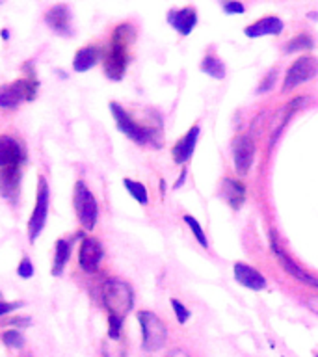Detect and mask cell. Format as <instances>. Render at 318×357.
I'll list each match as a JSON object with an SVG mask.
<instances>
[{"label": "cell", "instance_id": "obj_20", "mask_svg": "<svg viewBox=\"0 0 318 357\" xmlns=\"http://www.w3.org/2000/svg\"><path fill=\"white\" fill-rule=\"evenodd\" d=\"M220 194L236 211L245 201V186L240 181H234V178H223Z\"/></svg>", "mask_w": 318, "mask_h": 357}, {"label": "cell", "instance_id": "obj_29", "mask_svg": "<svg viewBox=\"0 0 318 357\" xmlns=\"http://www.w3.org/2000/svg\"><path fill=\"white\" fill-rule=\"evenodd\" d=\"M172 307H173V311H175V317H177V322L179 324H186V322H188L190 314H192L188 307H184L183 303H181V301H179V300H175V298H173V300H172Z\"/></svg>", "mask_w": 318, "mask_h": 357}, {"label": "cell", "instance_id": "obj_14", "mask_svg": "<svg viewBox=\"0 0 318 357\" xmlns=\"http://www.w3.org/2000/svg\"><path fill=\"white\" fill-rule=\"evenodd\" d=\"M21 167H8L0 169V195L10 203L19 201V192H21Z\"/></svg>", "mask_w": 318, "mask_h": 357}, {"label": "cell", "instance_id": "obj_11", "mask_svg": "<svg viewBox=\"0 0 318 357\" xmlns=\"http://www.w3.org/2000/svg\"><path fill=\"white\" fill-rule=\"evenodd\" d=\"M105 257V250L99 238L95 236H84L78 248V266L82 268L84 272L95 273L99 270V264Z\"/></svg>", "mask_w": 318, "mask_h": 357}, {"label": "cell", "instance_id": "obj_23", "mask_svg": "<svg viewBox=\"0 0 318 357\" xmlns=\"http://www.w3.org/2000/svg\"><path fill=\"white\" fill-rule=\"evenodd\" d=\"M123 186L127 188L128 194L132 195L139 205H149V194H147V188L144 184L138 183V181H132V178H123Z\"/></svg>", "mask_w": 318, "mask_h": 357}, {"label": "cell", "instance_id": "obj_37", "mask_svg": "<svg viewBox=\"0 0 318 357\" xmlns=\"http://www.w3.org/2000/svg\"><path fill=\"white\" fill-rule=\"evenodd\" d=\"M317 357H318V356H317Z\"/></svg>", "mask_w": 318, "mask_h": 357}, {"label": "cell", "instance_id": "obj_32", "mask_svg": "<svg viewBox=\"0 0 318 357\" xmlns=\"http://www.w3.org/2000/svg\"><path fill=\"white\" fill-rule=\"evenodd\" d=\"M222 8L225 13H229V15H238V13H244L245 10L244 4H240V2H225Z\"/></svg>", "mask_w": 318, "mask_h": 357}, {"label": "cell", "instance_id": "obj_1", "mask_svg": "<svg viewBox=\"0 0 318 357\" xmlns=\"http://www.w3.org/2000/svg\"><path fill=\"white\" fill-rule=\"evenodd\" d=\"M136 30L132 24L121 22L114 28L112 39L106 50L103 52V67L105 75L110 80H121L127 73L128 61H130V45L134 43Z\"/></svg>", "mask_w": 318, "mask_h": 357}, {"label": "cell", "instance_id": "obj_30", "mask_svg": "<svg viewBox=\"0 0 318 357\" xmlns=\"http://www.w3.org/2000/svg\"><path fill=\"white\" fill-rule=\"evenodd\" d=\"M17 275L21 279H30L33 275V262L30 261V257H22L19 266H17Z\"/></svg>", "mask_w": 318, "mask_h": 357}, {"label": "cell", "instance_id": "obj_26", "mask_svg": "<svg viewBox=\"0 0 318 357\" xmlns=\"http://www.w3.org/2000/svg\"><path fill=\"white\" fill-rule=\"evenodd\" d=\"M103 357H127V350H125V344L121 342V339H106L103 342Z\"/></svg>", "mask_w": 318, "mask_h": 357}, {"label": "cell", "instance_id": "obj_21", "mask_svg": "<svg viewBox=\"0 0 318 357\" xmlns=\"http://www.w3.org/2000/svg\"><path fill=\"white\" fill-rule=\"evenodd\" d=\"M71 257V242L66 238H58L54 244V261H52V270L50 273L58 278L63 273V268H66L67 261Z\"/></svg>", "mask_w": 318, "mask_h": 357}, {"label": "cell", "instance_id": "obj_4", "mask_svg": "<svg viewBox=\"0 0 318 357\" xmlns=\"http://www.w3.org/2000/svg\"><path fill=\"white\" fill-rule=\"evenodd\" d=\"M103 305L108 311V317L125 320L134 305V292L130 284L123 279H106L103 284Z\"/></svg>", "mask_w": 318, "mask_h": 357}, {"label": "cell", "instance_id": "obj_33", "mask_svg": "<svg viewBox=\"0 0 318 357\" xmlns=\"http://www.w3.org/2000/svg\"><path fill=\"white\" fill-rule=\"evenodd\" d=\"M8 324H10V326H13V329H15V328H28V326L32 324V320H30L28 317H15V318H11Z\"/></svg>", "mask_w": 318, "mask_h": 357}, {"label": "cell", "instance_id": "obj_35", "mask_svg": "<svg viewBox=\"0 0 318 357\" xmlns=\"http://www.w3.org/2000/svg\"><path fill=\"white\" fill-rule=\"evenodd\" d=\"M169 357H188V356H186V354H183V351H173Z\"/></svg>", "mask_w": 318, "mask_h": 357}, {"label": "cell", "instance_id": "obj_16", "mask_svg": "<svg viewBox=\"0 0 318 357\" xmlns=\"http://www.w3.org/2000/svg\"><path fill=\"white\" fill-rule=\"evenodd\" d=\"M233 272H234V279H236L242 287H245V289H250V290L266 289V278H264L259 270L250 266V264L236 262L233 268Z\"/></svg>", "mask_w": 318, "mask_h": 357}, {"label": "cell", "instance_id": "obj_13", "mask_svg": "<svg viewBox=\"0 0 318 357\" xmlns=\"http://www.w3.org/2000/svg\"><path fill=\"white\" fill-rule=\"evenodd\" d=\"M71 8L69 4H54L50 6L49 10L45 11V22L47 26L52 30L58 36H63V38H69L73 36V28H71Z\"/></svg>", "mask_w": 318, "mask_h": 357}, {"label": "cell", "instance_id": "obj_7", "mask_svg": "<svg viewBox=\"0 0 318 357\" xmlns=\"http://www.w3.org/2000/svg\"><path fill=\"white\" fill-rule=\"evenodd\" d=\"M138 322L142 328V346L145 351L160 350L167 340V328L155 312L139 311Z\"/></svg>", "mask_w": 318, "mask_h": 357}, {"label": "cell", "instance_id": "obj_15", "mask_svg": "<svg viewBox=\"0 0 318 357\" xmlns=\"http://www.w3.org/2000/svg\"><path fill=\"white\" fill-rule=\"evenodd\" d=\"M201 128L199 125H194V127L190 128L188 132L184 134L183 138L179 139L177 144L173 145L172 155L175 164H186L190 160V156L194 155L195 145H197V138H199Z\"/></svg>", "mask_w": 318, "mask_h": 357}, {"label": "cell", "instance_id": "obj_22", "mask_svg": "<svg viewBox=\"0 0 318 357\" xmlns=\"http://www.w3.org/2000/svg\"><path fill=\"white\" fill-rule=\"evenodd\" d=\"M199 69L209 77L216 78V80H223L225 78V63H223L218 56H205V60L201 61Z\"/></svg>", "mask_w": 318, "mask_h": 357}, {"label": "cell", "instance_id": "obj_17", "mask_svg": "<svg viewBox=\"0 0 318 357\" xmlns=\"http://www.w3.org/2000/svg\"><path fill=\"white\" fill-rule=\"evenodd\" d=\"M167 22L181 36H190L195 24H197V13H195L192 6H186V8H181V10H172L167 13Z\"/></svg>", "mask_w": 318, "mask_h": 357}, {"label": "cell", "instance_id": "obj_27", "mask_svg": "<svg viewBox=\"0 0 318 357\" xmlns=\"http://www.w3.org/2000/svg\"><path fill=\"white\" fill-rule=\"evenodd\" d=\"M183 220H184V223H186V225L190 227V231H192V234L195 236V240L199 242L201 248H205L206 250V248H209V240H206V234H205V231H203V227L199 225V222H197L194 216H190V214H186Z\"/></svg>", "mask_w": 318, "mask_h": 357}, {"label": "cell", "instance_id": "obj_34", "mask_svg": "<svg viewBox=\"0 0 318 357\" xmlns=\"http://www.w3.org/2000/svg\"><path fill=\"white\" fill-rule=\"evenodd\" d=\"M184 181H186V167H184L183 173H181V177H179L177 183H175V188H181V184H183Z\"/></svg>", "mask_w": 318, "mask_h": 357}, {"label": "cell", "instance_id": "obj_5", "mask_svg": "<svg viewBox=\"0 0 318 357\" xmlns=\"http://www.w3.org/2000/svg\"><path fill=\"white\" fill-rule=\"evenodd\" d=\"M73 205H75V212L80 225L86 231H93L99 220V205L95 195L91 194V190L86 186L84 181H77L75 190H73Z\"/></svg>", "mask_w": 318, "mask_h": 357}, {"label": "cell", "instance_id": "obj_6", "mask_svg": "<svg viewBox=\"0 0 318 357\" xmlns=\"http://www.w3.org/2000/svg\"><path fill=\"white\" fill-rule=\"evenodd\" d=\"M49 203H50V188L47 178L41 175L38 178V192H36V205L33 211L28 218V240L30 244H36L39 234L43 233L45 225H47V216H49Z\"/></svg>", "mask_w": 318, "mask_h": 357}, {"label": "cell", "instance_id": "obj_3", "mask_svg": "<svg viewBox=\"0 0 318 357\" xmlns=\"http://www.w3.org/2000/svg\"><path fill=\"white\" fill-rule=\"evenodd\" d=\"M28 69L30 71L22 78H17L13 82L0 86V108L6 110H13L21 105L22 100H33L38 97L39 82L33 73V63L28 61Z\"/></svg>", "mask_w": 318, "mask_h": 357}, {"label": "cell", "instance_id": "obj_25", "mask_svg": "<svg viewBox=\"0 0 318 357\" xmlns=\"http://www.w3.org/2000/svg\"><path fill=\"white\" fill-rule=\"evenodd\" d=\"M2 342H4V346H8V348H11V350H21V348H24V335L19 331V329H6L4 333H2Z\"/></svg>", "mask_w": 318, "mask_h": 357}, {"label": "cell", "instance_id": "obj_10", "mask_svg": "<svg viewBox=\"0 0 318 357\" xmlns=\"http://www.w3.org/2000/svg\"><path fill=\"white\" fill-rule=\"evenodd\" d=\"M231 147H233L234 169H236L240 177H244L245 173L251 169V166H253V160H255V142L248 134H240V136L233 139Z\"/></svg>", "mask_w": 318, "mask_h": 357}, {"label": "cell", "instance_id": "obj_24", "mask_svg": "<svg viewBox=\"0 0 318 357\" xmlns=\"http://www.w3.org/2000/svg\"><path fill=\"white\" fill-rule=\"evenodd\" d=\"M315 47V41L309 33H300L296 36L294 39H290L287 47H285V52L290 54V52H298V50H311Z\"/></svg>", "mask_w": 318, "mask_h": 357}, {"label": "cell", "instance_id": "obj_36", "mask_svg": "<svg viewBox=\"0 0 318 357\" xmlns=\"http://www.w3.org/2000/svg\"><path fill=\"white\" fill-rule=\"evenodd\" d=\"M2 38H4V39L10 38V32H8V28H4V30H2Z\"/></svg>", "mask_w": 318, "mask_h": 357}, {"label": "cell", "instance_id": "obj_9", "mask_svg": "<svg viewBox=\"0 0 318 357\" xmlns=\"http://www.w3.org/2000/svg\"><path fill=\"white\" fill-rule=\"evenodd\" d=\"M28 156L24 145L10 134H0V169L21 167L26 164Z\"/></svg>", "mask_w": 318, "mask_h": 357}, {"label": "cell", "instance_id": "obj_12", "mask_svg": "<svg viewBox=\"0 0 318 357\" xmlns=\"http://www.w3.org/2000/svg\"><path fill=\"white\" fill-rule=\"evenodd\" d=\"M272 251H273V255L278 257L279 264L283 266L285 272L290 273V275H292L294 279H298L300 283L309 284V287H312V289H318V279L315 278L312 273L305 272V270H303V268H301L300 264H298V262H296L294 259H292V257H290L289 253H287V251L278 244V242H275L273 236H272Z\"/></svg>", "mask_w": 318, "mask_h": 357}, {"label": "cell", "instance_id": "obj_8", "mask_svg": "<svg viewBox=\"0 0 318 357\" xmlns=\"http://www.w3.org/2000/svg\"><path fill=\"white\" fill-rule=\"evenodd\" d=\"M318 73V61L312 56H301L289 67V71L285 75L283 80V91L298 88L300 84L309 82L311 78L317 77Z\"/></svg>", "mask_w": 318, "mask_h": 357}, {"label": "cell", "instance_id": "obj_31", "mask_svg": "<svg viewBox=\"0 0 318 357\" xmlns=\"http://www.w3.org/2000/svg\"><path fill=\"white\" fill-rule=\"evenodd\" d=\"M24 307V301H4L0 300V318H4L10 312H15Z\"/></svg>", "mask_w": 318, "mask_h": 357}, {"label": "cell", "instance_id": "obj_18", "mask_svg": "<svg viewBox=\"0 0 318 357\" xmlns=\"http://www.w3.org/2000/svg\"><path fill=\"white\" fill-rule=\"evenodd\" d=\"M105 50L100 49L99 45H86L77 50V54L73 58V71L75 73H86L93 69L103 58Z\"/></svg>", "mask_w": 318, "mask_h": 357}, {"label": "cell", "instance_id": "obj_19", "mask_svg": "<svg viewBox=\"0 0 318 357\" xmlns=\"http://www.w3.org/2000/svg\"><path fill=\"white\" fill-rule=\"evenodd\" d=\"M285 30V22L275 15H268L261 21L253 22L250 26L245 28L244 33L250 39L262 38V36H279Z\"/></svg>", "mask_w": 318, "mask_h": 357}, {"label": "cell", "instance_id": "obj_28", "mask_svg": "<svg viewBox=\"0 0 318 357\" xmlns=\"http://www.w3.org/2000/svg\"><path fill=\"white\" fill-rule=\"evenodd\" d=\"M121 328H123L121 318L108 317V339L112 340L121 339Z\"/></svg>", "mask_w": 318, "mask_h": 357}, {"label": "cell", "instance_id": "obj_2", "mask_svg": "<svg viewBox=\"0 0 318 357\" xmlns=\"http://www.w3.org/2000/svg\"><path fill=\"white\" fill-rule=\"evenodd\" d=\"M110 112L116 121V127L121 130L128 139H132L134 144L138 145H155L160 147L162 145V134L160 128L147 127V125H139L119 102L112 100L110 102Z\"/></svg>", "mask_w": 318, "mask_h": 357}]
</instances>
